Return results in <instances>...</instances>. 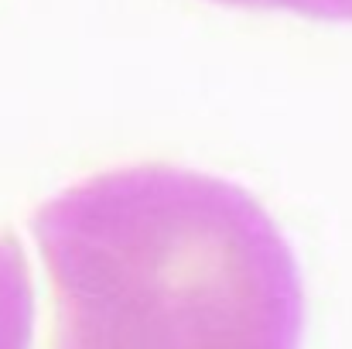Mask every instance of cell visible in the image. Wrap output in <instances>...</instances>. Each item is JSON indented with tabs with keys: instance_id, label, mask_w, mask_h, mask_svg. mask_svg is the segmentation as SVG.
<instances>
[{
	"instance_id": "1",
	"label": "cell",
	"mask_w": 352,
	"mask_h": 349,
	"mask_svg": "<svg viewBox=\"0 0 352 349\" xmlns=\"http://www.w3.org/2000/svg\"><path fill=\"white\" fill-rule=\"evenodd\" d=\"M0 349H17V329H14V312L0 308Z\"/></svg>"
}]
</instances>
